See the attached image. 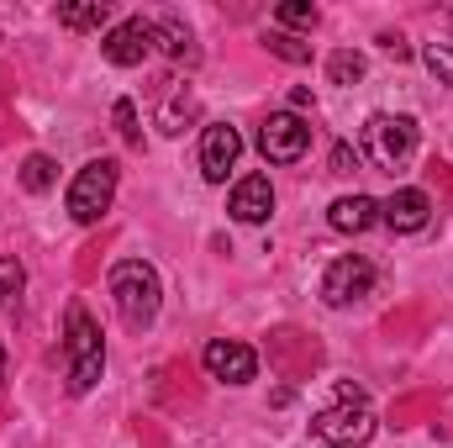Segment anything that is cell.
<instances>
[{
    "label": "cell",
    "instance_id": "obj_19",
    "mask_svg": "<svg viewBox=\"0 0 453 448\" xmlns=\"http://www.w3.org/2000/svg\"><path fill=\"white\" fill-rule=\"evenodd\" d=\"M264 48H269L274 58H285V64H311V42H301V37H290V32H269Z\"/></svg>",
    "mask_w": 453,
    "mask_h": 448
},
{
    "label": "cell",
    "instance_id": "obj_4",
    "mask_svg": "<svg viewBox=\"0 0 453 448\" xmlns=\"http://www.w3.org/2000/svg\"><path fill=\"white\" fill-rule=\"evenodd\" d=\"M358 143H364V158H369L374 169L395 174V169H406V158L417 153V121H411V116L374 112L369 121H364Z\"/></svg>",
    "mask_w": 453,
    "mask_h": 448
},
{
    "label": "cell",
    "instance_id": "obj_2",
    "mask_svg": "<svg viewBox=\"0 0 453 448\" xmlns=\"http://www.w3.org/2000/svg\"><path fill=\"white\" fill-rule=\"evenodd\" d=\"M64 353H69V396H85L96 390L101 369H106V337L96 328V317L74 301L69 317H64Z\"/></svg>",
    "mask_w": 453,
    "mask_h": 448
},
{
    "label": "cell",
    "instance_id": "obj_25",
    "mask_svg": "<svg viewBox=\"0 0 453 448\" xmlns=\"http://www.w3.org/2000/svg\"><path fill=\"white\" fill-rule=\"evenodd\" d=\"M380 48H385L390 58H411V48H406V42H401L395 32H385V37H380Z\"/></svg>",
    "mask_w": 453,
    "mask_h": 448
},
{
    "label": "cell",
    "instance_id": "obj_10",
    "mask_svg": "<svg viewBox=\"0 0 453 448\" xmlns=\"http://www.w3.org/2000/svg\"><path fill=\"white\" fill-rule=\"evenodd\" d=\"M226 212H232V222H242V227L269 222V217H274V185H269V174H242V180L232 185Z\"/></svg>",
    "mask_w": 453,
    "mask_h": 448
},
{
    "label": "cell",
    "instance_id": "obj_18",
    "mask_svg": "<svg viewBox=\"0 0 453 448\" xmlns=\"http://www.w3.org/2000/svg\"><path fill=\"white\" fill-rule=\"evenodd\" d=\"M364 69H369V64H364V53H353V48H338V53L327 58V80H333V85H358V80H364Z\"/></svg>",
    "mask_w": 453,
    "mask_h": 448
},
{
    "label": "cell",
    "instance_id": "obj_20",
    "mask_svg": "<svg viewBox=\"0 0 453 448\" xmlns=\"http://www.w3.org/2000/svg\"><path fill=\"white\" fill-rule=\"evenodd\" d=\"M111 121H116V132H121V143H127V148H142V127H137V106H132L127 96H121V101L111 106Z\"/></svg>",
    "mask_w": 453,
    "mask_h": 448
},
{
    "label": "cell",
    "instance_id": "obj_1",
    "mask_svg": "<svg viewBox=\"0 0 453 448\" xmlns=\"http://www.w3.org/2000/svg\"><path fill=\"white\" fill-rule=\"evenodd\" d=\"M111 301H116V317L132 328V333H142V328H153V317H158V301H164V285H158V269L153 264H142V259H121L111 269Z\"/></svg>",
    "mask_w": 453,
    "mask_h": 448
},
{
    "label": "cell",
    "instance_id": "obj_21",
    "mask_svg": "<svg viewBox=\"0 0 453 448\" xmlns=\"http://www.w3.org/2000/svg\"><path fill=\"white\" fill-rule=\"evenodd\" d=\"M274 16H280V27H306V32H311V27L322 21V11H317L311 0H285V5L274 11Z\"/></svg>",
    "mask_w": 453,
    "mask_h": 448
},
{
    "label": "cell",
    "instance_id": "obj_16",
    "mask_svg": "<svg viewBox=\"0 0 453 448\" xmlns=\"http://www.w3.org/2000/svg\"><path fill=\"white\" fill-rule=\"evenodd\" d=\"M111 21V0H85V5H58V27L69 32H101Z\"/></svg>",
    "mask_w": 453,
    "mask_h": 448
},
{
    "label": "cell",
    "instance_id": "obj_12",
    "mask_svg": "<svg viewBox=\"0 0 453 448\" xmlns=\"http://www.w3.org/2000/svg\"><path fill=\"white\" fill-rule=\"evenodd\" d=\"M380 222L390 227V232H422V227L433 222V201H427V190H417V185L395 190V196L380 206Z\"/></svg>",
    "mask_w": 453,
    "mask_h": 448
},
{
    "label": "cell",
    "instance_id": "obj_24",
    "mask_svg": "<svg viewBox=\"0 0 453 448\" xmlns=\"http://www.w3.org/2000/svg\"><path fill=\"white\" fill-rule=\"evenodd\" d=\"M327 164H333V169H327V174H353V169H358V153H353V148H348V143H338V148H333V158H327Z\"/></svg>",
    "mask_w": 453,
    "mask_h": 448
},
{
    "label": "cell",
    "instance_id": "obj_14",
    "mask_svg": "<svg viewBox=\"0 0 453 448\" xmlns=\"http://www.w3.org/2000/svg\"><path fill=\"white\" fill-rule=\"evenodd\" d=\"M196 116H201V101H196L185 85H169V96H164V106H158V127H164L169 137H180Z\"/></svg>",
    "mask_w": 453,
    "mask_h": 448
},
{
    "label": "cell",
    "instance_id": "obj_7",
    "mask_svg": "<svg viewBox=\"0 0 453 448\" xmlns=\"http://www.w3.org/2000/svg\"><path fill=\"white\" fill-rule=\"evenodd\" d=\"M374 290V264L369 259H358V253H348V259H333L327 264V274H322V301L327 306H353V301H364Z\"/></svg>",
    "mask_w": 453,
    "mask_h": 448
},
{
    "label": "cell",
    "instance_id": "obj_22",
    "mask_svg": "<svg viewBox=\"0 0 453 448\" xmlns=\"http://www.w3.org/2000/svg\"><path fill=\"white\" fill-rule=\"evenodd\" d=\"M21 285H27L21 259H0V306H11V301L21 296Z\"/></svg>",
    "mask_w": 453,
    "mask_h": 448
},
{
    "label": "cell",
    "instance_id": "obj_17",
    "mask_svg": "<svg viewBox=\"0 0 453 448\" xmlns=\"http://www.w3.org/2000/svg\"><path fill=\"white\" fill-rule=\"evenodd\" d=\"M53 180H58V164H53L48 153H27V158H21V190L42 196V190H53Z\"/></svg>",
    "mask_w": 453,
    "mask_h": 448
},
{
    "label": "cell",
    "instance_id": "obj_5",
    "mask_svg": "<svg viewBox=\"0 0 453 448\" xmlns=\"http://www.w3.org/2000/svg\"><path fill=\"white\" fill-rule=\"evenodd\" d=\"M116 185H121V164H116V158H90V164L69 180V196H64L69 217L85 222V227L101 222L116 201Z\"/></svg>",
    "mask_w": 453,
    "mask_h": 448
},
{
    "label": "cell",
    "instance_id": "obj_23",
    "mask_svg": "<svg viewBox=\"0 0 453 448\" xmlns=\"http://www.w3.org/2000/svg\"><path fill=\"white\" fill-rule=\"evenodd\" d=\"M422 64H427V69H433V74L453 90V42H433V48L422 53Z\"/></svg>",
    "mask_w": 453,
    "mask_h": 448
},
{
    "label": "cell",
    "instance_id": "obj_6",
    "mask_svg": "<svg viewBox=\"0 0 453 448\" xmlns=\"http://www.w3.org/2000/svg\"><path fill=\"white\" fill-rule=\"evenodd\" d=\"M306 148H311V127L296 112H274L258 127V153H264L269 164H301Z\"/></svg>",
    "mask_w": 453,
    "mask_h": 448
},
{
    "label": "cell",
    "instance_id": "obj_15",
    "mask_svg": "<svg viewBox=\"0 0 453 448\" xmlns=\"http://www.w3.org/2000/svg\"><path fill=\"white\" fill-rule=\"evenodd\" d=\"M158 48H164L174 64H201V48H196L190 27H185L180 16H164V21H158Z\"/></svg>",
    "mask_w": 453,
    "mask_h": 448
},
{
    "label": "cell",
    "instance_id": "obj_3",
    "mask_svg": "<svg viewBox=\"0 0 453 448\" xmlns=\"http://www.w3.org/2000/svg\"><path fill=\"white\" fill-rule=\"evenodd\" d=\"M311 438L322 448H358L374 438V406L364 401L358 385H342L338 406H327V412L311 417Z\"/></svg>",
    "mask_w": 453,
    "mask_h": 448
},
{
    "label": "cell",
    "instance_id": "obj_11",
    "mask_svg": "<svg viewBox=\"0 0 453 448\" xmlns=\"http://www.w3.org/2000/svg\"><path fill=\"white\" fill-rule=\"evenodd\" d=\"M237 153H242V137H237V127L211 121V127L201 132V174H206L211 185H222V180H226V169L237 164Z\"/></svg>",
    "mask_w": 453,
    "mask_h": 448
},
{
    "label": "cell",
    "instance_id": "obj_9",
    "mask_svg": "<svg viewBox=\"0 0 453 448\" xmlns=\"http://www.w3.org/2000/svg\"><path fill=\"white\" fill-rule=\"evenodd\" d=\"M201 364H206V375L222 380V385H248V380H258V353H253L248 343H237V337H211L206 353H201Z\"/></svg>",
    "mask_w": 453,
    "mask_h": 448
},
{
    "label": "cell",
    "instance_id": "obj_8",
    "mask_svg": "<svg viewBox=\"0 0 453 448\" xmlns=\"http://www.w3.org/2000/svg\"><path fill=\"white\" fill-rule=\"evenodd\" d=\"M153 42H158V27L142 21V16H127V21H116L111 32L101 37V53H106V64H116V69H137L153 53Z\"/></svg>",
    "mask_w": 453,
    "mask_h": 448
},
{
    "label": "cell",
    "instance_id": "obj_13",
    "mask_svg": "<svg viewBox=\"0 0 453 448\" xmlns=\"http://www.w3.org/2000/svg\"><path fill=\"white\" fill-rule=\"evenodd\" d=\"M327 222L333 232H348V237H358V232H369V227L380 222V201H369V196H338L333 206H327Z\"/></svg>",
    "mask_w": 453,
    "mask_h": 448
},
{
    "label": "cell",
    "instance_id": "obj_26",
    "mask_svg": "<svg viewBox=\"0 0 453 448\" xmlns=\"http://www.w3.org/2000/svg\"><path fill=\"white\" fill-rule=\"evenodd\" d=\"M0 380H5V343H0Z\"/></svg>",
    "mask_w": 453,
    "mask_h": 448
}]
</instances>
